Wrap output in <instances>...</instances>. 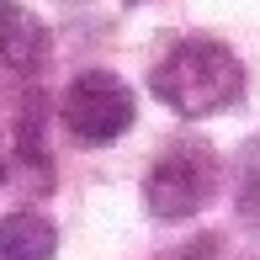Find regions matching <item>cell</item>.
Wrapping results in <instances>:
<instances>
[{
    "label": "cell",
    "mask_w": 260,
    "mask_h": 260,
    "mask_svg": "<svg viewBox=\"0 0 260 260\" xmlns=\"http://www.w3.org/2000/svg\"><path fill=\"white\" fill-rule=\"evenodd\" d=\"M149 90L175 117H212L244 96V64L212 38H181L149 69Z\"/></svg>",
    "instance_id": "6da1fadb"
},
{
    "label": "cell",
    "mask_w": 260,
    "mask_h": 260,
    "mask_svg": "<svg viewBox=\"0 0 260 260\" xmlns=\"http://www.w3.org/2000/svg\"><path fill=\"white\" fill-rule=\"evenodd\" d=\"M218 191H223L218 149H212L207 138H175V144L149 165L144 207H149V218H159V223H181V218H197Z\"/></svg>",
    "instance_id": "7a4b0ae2"
},
{
    "label": "cell",
    "mask_w": 260,
    "mask_h": 260,
    "mask_svg": "<svg viewBox=\"0 0 260 260\" xmlns=\"http://www.w3.org/2000/svg\"><path fill=\"white\" fill-rule=\"evenodd\" d=\"M133 117H138L133 85H127L122 75H112V69H85V75H75L64 85V96H58V122L85 149L117 144V138L133 127Z\"/></svg>",
    "instance_id": "3957f363"
},
{
    "label": "cell",
    "mask_w": 260,
    "mask_h": 260,
    "mask_svg": "<svg viewBox=\"0 0 260 260\" xmlns=\"http://www.w3.org/2000/svg\"><path fill=\"white\" fill-rule=\"evenodd\" d=\"M43 48H48V27L38 21V11L21 0H0V64L38 69Z\"/></svg>",
    "instance_id": "277c9868"
},
{
    "label": "cell",
    "mask_w": 260,
    "mask_h": 260,
    "mask_svg": "<svg viewBox=\"0 0 260 260\" xmlns=\"http://www.w3.org/2000/svg\"><path fill=\"white\" fill-rule=\"evenodd\" d=\"M58 229L38 212H6L0 218V260H53Z\"/></svg>",
    "instance_id": "5b68a950"
},
{
    "label": "cell",
    "mask_w": 260,
    "mask_h": 260,
    "mask_svg": "<svg viewBox=\"0 0 260 260\" xmlns=\"http://www.w3.org/2000/svg\"><path fill=\"white\" fill-rule=\"evenodd\" d=\"M234 207L250 229H260V138H250L234 159Z\"/></svg>",
    "instance_id": "8992f818"
},
{
    "label": "cell",
    "mask_w": 260,
    "mask_h": 260,
    "mask_svg": "<svg viewBox=\"0 0 260 260\" xmlns=\"http://www.w3.org/2000/svg\"><path fill=\"white\" fill-rule=\"evenodd\" d=\"M127 6H138V0H127Z\"/></svg>",
    "instance_id": "52a82bcc"
}]
</instances>
